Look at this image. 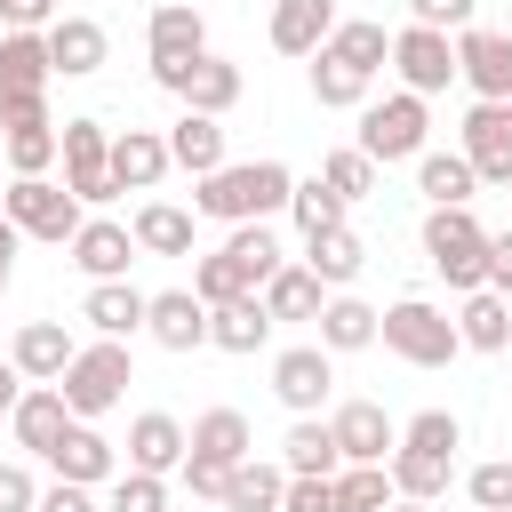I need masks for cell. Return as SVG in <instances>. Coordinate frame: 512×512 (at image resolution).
<instances>
[{"label": "cell", "instance_id": "4dcf8cb0", "mask_svg": "<svg viewBox=\"0 0 512 512\" xmlns=\"http://www.w3.org/2000/svg\"><path fill=\"white\" fill-rule=\"evenodd\" d=\"M168 160L192 168V176H216V168H224V128H216V112H184V120L168 128Z\"/></svg>", "mask_w": 512, "mask_h": 512}, {"label": "cell", "instance_id": "b9f144b4", "mask_svg": "<svg viewBox=\"0 0 512 512\" xmlns=\"http://www.w3.org/2000/svg\"><path fill=\"white\" fill-rule=\"evenodd\" d=\"M344 208H352V200H344V192H328L320 176H304V184L288 192V216H296V232H304V240H312V232H336V224H344Z\"/></svg>", "mask_w": 512, "mask_h": 512}, {"label": "cell", "instance_id": "52a82bcc", "mask_svg": "<svg viewBox=\"0 0 512 512\" xmlns=\"http://www.w3.org/2000/svg\"><path fill=\"white\" fill-rule=\"evenodd\" d=\"M424 96L416 88H400V96H384V104H368L360 112V152L376 160V168H392V160H416L424 152Z\"/></svg>", "mask_w": 512, "mask_h": 512}, {"label": "cell", "instance_id": "6f0895ef", "mask_svg": "<svg viewBox=\"0 0 512 512\" xmlns=\"http://www.w3.org/2000/svg\"><path fill=\"white\" fill-rule=\"evenodd\" d=\"M16 400H24V368L0 360V416H16Z\"/></svg>", "mask_w": 512, "mask_h": 512}, {"label": "cell", "instance_id": "d4e9b609", "mask_svg": "<svg viewBox=\"0 0 512 512\" xmlns=\"http://www.w3.org/2000/svg\"><path fill=\"white\" fill-rule=\"evenodd\" d=\"M0 128H8V168L16 176H48V160L64 152V128L48 120V104L40 112H8Z\"/></svg>", "mask_w": 512, "mask_h": 512}, {"label": "cell", "instance_id": "db71d44e", "mask_svg": "<svg viewBox=\"0 0 512 512\" xmlns=\"http://www.w3.org/2000/svg\"><path fill=\"white\" fill-rule=\"evenodd\" d=\"M224 480H232V464H208V456H184V488H192V496H216V504H224Z\"/></svg>", "mask_w": 512, "mask_h": 512}, {"label": "cell", "instance_id": "f1b7e54d", "mask_svg": "<svg viewBox=\"0 0 512 512\" xmlns=\"http://www.w3.org/2000/svg\"><path fill=\"white\" fill-rule=\"evenodd\" d=\"M192 456H208V464H240V456H256L248 416H240V408H200V416H192Z\"/></svg>", "mask_w": 512, "mask_h": 512}, {"label": "cell", "instance_id": "7402d4cb", "mask_svg": "<svg viewBox=\"0 0 512 512\" xmlns=\"http://www.w3.org/2000/svg\"><path fill=\"white\" fill-rule=\"evenodd\" d=\"M48 56H56V72H64V80H88V72H104L112 40H104V24H96V16H56V24H48Z\"/></svg>", "mask_w": 512, "mask_h": 512}, {"label": "cell", "instance_id": "ffe728a7", "mask_svg": "<svg viewBox=\"0 0 512 512\" xmlns=\"http://www.w3.org/2000/svg\"><path fill=\"white\" fill-rule=\"evenodd\" d=\"M72 264H80L88 280H128V264H136V232H128V224L88 216V224L72 232Z\"/></svg>", "mask_w": 512, "mask_h": 512}, {"label": "cell", "instance_id": "ba28073f", "mask_svg": "<svg viewBox=\"0 0 512 512\" xmlns=\"http://www.w3.org/2000/svg\"><path fill=\"white\" fill-rule=\"evenodd\" d=\"M48 80H56L48 32H0V120L8 112H40L48 104Z\"/></svg>", "mask_w": 512, "mask_h": 512}, {"label": "cell", "instance_id": "484cf974", "mask_svg": "<svg viewBox=\"0 0 512 512\" xmlns=\"http://www.w3.org/2000/svg\"><path fill=\"white\" fill-rule=\"evenodd\" d=\"M416 192H424L432 208H472L480 168H472L464 152H416Z\"/></svg>", "mask_w": 512, "mask_h": 512}, {"label": "cell", "instance_id": "f6af8a7d", "mask_svg": "<svg viewBox=\"0 0 512 512\" xmlns=\"http://www.w3.org/2000/svg\"><path fill=\"white\" fill-rule=\"evenodd\" d=\"M224 248H232V256H240V272H248V280H256V288H264V280H272V272H280V240H272V232H264V224H232V240H224Z\"/></svg>", "mask_w": 512, "mask_h": 512}, {"label": "cell", "instance_id": "5b68a950", "mask_svg": "<svg viewBox=\"0 0 512 512\" xmlns=\"http://www.w3.org/2000/svg\"><path fill=\"white\" fill-rule=\"evenodd\" d=\"M0 208L16 216V232L56 240V248H72V232L88 224V216H80V192H72V184H56V176H16V184L0 192Z\"/></svg>", "mask_w": 512, "mask_h": 512}, {"label": "cell", "instance_id": "f35d334b", "mask_svg": "<svg viewBox=\"0 0 512 512\" xmlns=\"http://www.w3.org/2000/svg\"><path fill=\"white\" fill-rule=\"evenodd\" d=\"M280 464H288V472H336L344 448H336V432H328L320 416H296L288 440H280Z\"/></svg>", "mask_w": 512, "mask_h": 512}, {"label": "cell", "instance_id": "7c38bea8", "mask_svg": "<svg viewBox=\"0 0 512 512\" xmlns=\"http://www.w3.org/2000/svg\"><path fill=\"white\" fill-rule=\"evenodd\" d=\"M328 432H336L344 464H392V448H400V424H392L376 400H344V408L328 416Z\"/></svg>", "mask_w": 512, "mask_h": 512}, {"label": "cell", "instance_id": "ac0fdd59", "mask_svg": "<svg viewBox=\"0 0 512 512\" xmlns=\"http://www.w3.org/2000/svg\"><path fill=\"white\" fill-rule=\"evenodd\" d=\"M344 16H336V0H272V48L280 56H320V40L336 32Z\"/></svg>", "mask_w": 512, "mask_h": 512}, {"label": "cell", "instance_id": "2e32d148", "mask_svg": "<svg viewBox=\"0 0 512 512\" xmlns=\"http://www.w3.org/2000/svg\"><path fill=\"white\" fill-rule=\"evenodd\" d=\"M72 352H80V344H72V328H64V320H24V328H16V344H8V360L24 368V384H56V376L72 368Z\"/></svg>", "mask_w": 512, "mask_h": 512}, {"label": "cell", "instance_id": "681fc988", "mask_svg": "<svg viewBox=\"0 0 512 512\" xmlns=\"http://www.w3.org/2000/svg\"><path fill=\"white\" fill-rule=\"evenodd\" d=\"M464 488H472V504H480V512H512V456L480 464V472H472Z\"/></svg>", "mask_w": 512, "mask_h": 512}, {"label": "cell", "instance_id": "6da1fadb", "mask_svg": "<svg viewBox=\"0 0 512 512\" xmlns=\"http://www.w3.org/2000/svg\"><path fill=\"white\" fill-rule=\"evenodd\" d=\"M288 192H296V176L280 160H224L216 176H200L192 208L216 216V224H264V216L288 208Z\"/></svg>", "mask_w": 512, "mask_h": 512}, {"label": "cell", "instance_id": "816d5d0a", "mask_svg": "<svg viewBox=\"0 0 512 512\" xmlns=\"http://www.w3.org/2000/svg\"><path fill=\"white\" fill-rule=\"evenodd\" d=\"M408 16L432 24V32H464L472 24V0H408Z\"/></svg>", "mask_w": 512, "mask_h": 512}, {"label": "cell", "instance_id": "d6986e66", "mask_svg": "<svg viewBox=\"0 0 512 512\" xmlns=\"http://www.w3.org/2000/svg\"><path fill=\"white\" fill-rule=\"evenodd\" d=\"M168 168H176V160H168V136H160V128H120V136H112V184H120V192H152Z\"/></svg>", "mask_w": 512, "mask_h": 512}, {"label": "cell", "instance_id": "7dc6e473", "mask_svg": "<svg viewBox=\"0 0 512 512\" xmlns=\"http://www.w3.org/2000/svg\"><path fill=\"white\" fill-rule=\"evenodd\" d=\"M400 440H416V448H440V456H456V448H464V424H456L448 408H424V416H408V424H400Z\"/></svg>", "mask_w": 512, "mask_h": 512}, {"label": "cell", "instance_id": "4316f807", "mask_svg": "<svg viewBox=\"0 0 512 512\" xmlns=\"http://www.w3.org/2000/svg\"><path fill=\"white\" fill-rule=\"evenodd\" d=\"M144 312H152V296H144V288H128V280H96V288H88V304H80V320H88L96 336H136V328H144Z\"/></svg>", "mask_w": 512, "mask_h": 512}, {"label": "cell", "instance_id": "60d3db41", "mask_svg": "<svg viewBox=\"0 0 512 512\" xmlns=\"http://www.w3.org/2000/svg\"><path fill=\"white\" fill-rule=\"evenodd\" d=\"M392 496V464H336V512H384Z\"/></svg>", "mask_w": 512, "mask_h": 512}, {"label": "cell", "instance_id": "680465c9", "mask_svg": "<svg viewBox=\"0 0 512 512\" xmlns=\"http://www.w3.org/2000/svg\"><path fill=\"white\" fill-rule=\"evenodd\" d=\"M16 240H24V232H16V216L0 208V264H16Z\"/></svg>", "mask_w": 512, "mask_h": 512}, {"label": "cell", "instance_id": "ee69618b", "mask_svg": "<svg viewBox=\"0 0 512 512\" xmlns=\"http://www.w3.org/2000/svg\"><path fill=\"white\" fill-rule=\"evenodd\" d=\"M320 184H328V192H344V200H368V192H376V160H368L360 144H344V152H328V160H320Z\"/></svg>", "mask_w": 512, "mask_h": 512}, {"label": "cell", "instance_id": "9a60e30c", "mask_svg": "<svg viewBox=\"0 0 512 512\" xmlns=\"http://www.w3.org/2000/svg\"><path fill=\"white\" fill-rule=\"evenodd\" d=\"M184 456H192V432H184L168 408H144V416L128 424V464H136V472H160V480H168V472H184Z\"/></svg>", "mask_w": 512, "mask_h": 512}, {"label": "cell", "instance_id": "83f0119b", "mask_svg": "<svg viewBox=\"0 0 512 512\" xmlns=\"http://www.w3.org/2000/svg\"><path fill=\"white\" fill-rule=\"evenodd\" d=\"M264 336H272L264 288H256V296H232V304H208V344H216V352H256Z\"/></svg>", "mask_w": 512, "mask_h": 512}, {"label": "cell", "instance_id": "8d00e7d4", "mask_svg": "<svg viewBox=\"0 0 512 512\" xmlns=\"http://www.w3.org/2000/svg\"><path fill=\"white\" fill-rule=\"evenodd\" d=\"M448 472H456V456H440V448H416V440L392 448V488L416 496V504H432V496L448 488Z\"/></svg>", "mask_w": 512, "mask_h": 512}, {"label": "cell", "instance_id": "e0dca14e", "mask_svg": "<svg viewBox=\"0 0 512 512\" xmlns=\"http://www.w3.org/2000/svg\"><path fill=\"white\" fill-rule=\"evenodd\" d=\"M8 424H16V448L48 456V448H56V440H64L80 416H72V400H64L56 384H24V400H16V416H8Z\"/></svg>", "mask_w": 512, "mask_h": 512}, {"label": "cell", "instance_id": "74e56055", "mask_svg": "<svg viewBox=\"0 0 512 512\" xmlns=\"http://www.w3.org/2000/svg\"><path fill=\"white\" fill-rule=\"evenodd\" d=\"M368 80H376V72L344 64L336 48H320V56H312V96H320L328 112H352V104H368Z\"/></svg>", "mask_w": 512, "mask_h": 512}, {"label": "cell", "instance_id": "9f6ffc18", "mask_svg": "<svg viewBox=\"0 0 512 512\" xmlns=\"http://www.w3.org/2000/svg\"><path fill=\"white\" fill-rule=\"evenodd\" d=\"M488 288H496V296H512V232H496V240H488Z\"/></svg>", "mask_w": 512, "mask_h": 512}, {"label": "cell", "instance_id": "277c9868", "mask_svg": "<svg viewBox=\"0 0 512 512\" xmlns=\"http://www.w3.org/2000/svg\"><path fill=\"white\" fill-rule=\"evenodd\" d=\"M136 384V360H128V344L120 336H96V344H80L72 352V368L56 376V392L72 400V416H104V408H120V392Z\"/></svg>", "mask_w": 512, "mask_h": 512}, {"label": "cell", "instance_id": "3957f363", "mask_svg": "<svg viewBox=\"0 0 512 512\" xmlns=\"http://www.w3.org/2000/svg\"><path fill=\"white\" fill-rule=\"evenodd\" d=\"M376 344H384V352H400L408 368H448V360L464 352L456 320H448L440 304H424V296H400V304L376 320Z\"/></svg>", "mask_w": 512, "mask_h": 512}, {"label": "cell", "instance_id": "bcb514c9", "mask_svg": "<svg viewBox=\"0 0 512 512\" xmlns=\"http://www.w3.org/2000/svg\"><path fill=\"white\" fill-rule=\"evenodd\" d=\"M104 512H168V480H160V472H136V464H128V472L112 480Z\"/></svg>", "mask_w": 512, "mask_h": 512}, {"label": "cell", "instance_id": "44dd1931", "mask_svg": "<svg viewBox=\"0 0 512 512\" xmlns=\"http://www.w3.org/2000/svg\"><path fill=\"white\" fill-rule=\"evenodd\" d=\"M144 336H152V344H168V352H200V344H208V304H200L192 288H168V296H152Z\"/></svg>", "mask_w": 512, "mask_h": 512}, {"label": "cell", "instance_id": "e575fe53", "mask_svg": "<svg viewBox=\"0 0 512 512\" xmlns=\"http://www.w3.org/2000/svg\"><path fill=\"white\" fill-rule=\"evenodd\" d=\"M320 304H328V296H320V272H312V264H280V272L264 280V312H272V320H320Z\"/></svg>", "mask_w": 512, "mask_h": 512}, {"label": "cell", "instance_id": "30bf717a", "mask_svg": "<svg viewBox=\"0 0 512 512\" xmlns=\"http://www.w3.org/2000/svg\"><path fill=\"white\" fill-rule=\"evenodd\" d=\"M64 184L80 192V200H112L120 184H112V128L104 120H64Z\"/></svg>", "mask_w": 512, "mask_h": 512}, {"label": "cell", "instance_id": "6125c7cd", "mask_svg": "<svg viewBox=\"0 0 512 512\" xmlns=\"http://www.w3.org/2000/svg\"><path fill=\"white\" fill-rule=\"evenodd\" d=\"M504 112H512V96H504Z\"/></svg>", "mask_w": 512, "mask_h": 512}, {"label": "cell", "instance_id": "94428289", "mask_svg": "<svg viewBox=\"0 0 512 512\" xmlns=\"http://www.w3.org/2000/svg\"><path fill=\"white\" fill-rule=\"evenodd\" d=\"M8 272H16V264H0V288H8Z\"/></svg>", "mask_w": 512, "mask_h": 512}, {"label": "cell", "instance_id": "7bdbcfd3", "mask_svg": "<svg viewBox=\"0 0 512 512\" xmlns=\"http://www.w3.org/2000/svg\"><path fill=\"white\" fill-rule=\"evenodd\" d=\"M192 296H200V304H232V296H256V280L240 272V256H232V248H216V256H200V264H192Z\"/></svg>", "mask_w": 512, "mask_h": 512}, {"label": "cell", "instance_id": "7a4b0ae2", "mask_svg": "<svg viewBox=\"0 0 512 512\" xmlns=\"http://www.w3.org/2000/svg\"><path fill=\"white\" fill-rule=\"evenodd\" d=\"M488 240H496V232H480L472 208H432V216H424V256H432V272H440L456 296L488 288Z\"/></svg>", "mask_w": 512, "mask_h": 512}, {"label": "cell", "instance_id": "1f68e13d", "mask_svg": "<svg viewBox=\"0 0 512 512\" xmlns=\"http://www.w3.org/2000/svg\"><path fill=\"white\" fill-rule=\"evenodd\" d=\"M456 336H464L472 352H504V344H512V296L472 288V296H464V312H456Z\"/></svg>", "mask_w": 512, "mask_h": 512}, {"label": "cell", "instance_id": "c3c4849f", "mask_svg": "<svg viewBox=\"0 0 512 512\" xmlns=\"http://www.w3.org/2000/svg\"><path fill=\"white\" fill-rule=\"evenodd\" d=\"M280 512H336V472H288Z\"/></svg>", "mask_w": 512, "mask_h": 512}, {"label": "cell", "instance_id": "8992f818", "mask_svg": "<svg viewBox=\"0 0 512 512\" xmlns=\"http://www.w3.org/2000/svg\"><path fill=\"white\" fill-rule=\"evenodd\" d=\"M152 80L168 88V96H184V112H232L240 104V64L232 56H216V48H200V56H184V64H152Z\"/></svg>", "mask_w": 512, "mask_h": 512}, {"label": "cell", "instance_id": "836d02e7", "mask_svg": "<svg viewBox=\"0 0 512 512\" xmlns=\"http://www.w3.org/2000/svg\"><path fill=\"white\" fill-rule=\"evenodd\" d=\"M304 264L320 272V288H344V280H360L368 248H360V232H352V224H336V232H312V240H304Z\"/></svg>", "mask_w": 512, "mask_h": 512}, {"label": "cell", "instance_id": "91938a15", "mask_svg": "<svg viewBox=\"0 0 512 512\" xmlns=\"http://www.w3.org/2000/svg\"><path fill=\"white\" fill-rule=\"evenodd\" d=\"M384 512H432V504H416V496H400V504H384Z\"/></svg>", "mask_w": 512, "mask_h": 512}, {"label": "cell", "instance_id": "d590c367", "mask_svg": "<svg viewBox=\"0 0 512 512\" xmlns=\"http://www.w3.org/2000/svg\"><path fill=\"white\" fill-rule=\"evenodd\" d=\"M376 320H384L376 304L328 296V304H320V344H328V352H368V344H376Z\"/></svg>", "mask_w": 512, "mask_h": 512}, {"label": "cell", "instance_id": "d6a6232c", "mask_svg": "<svg viewBox=\"0 0 512 512\" xmlns=\"http://www.w3.org/2000/svg\"><path fill=\"white\" fill-rule=\"evenodd\" d=\"M128 232H136V248H144V256H192V216H184L176 200H144Z\"/></svg>", "mask_w": 512, "mask_h": 512}, {"label": "cell", "instance_id": "ab89813d", "mask_svg": "<svg viewBox=\"0 0 512 512\" xmlns=\"http://www.w3.org/2000/svg\"><path fill=\"white\" fill-rule=\"evenodd\" d=\"M320 48H336V56H344V64H360V72H384V64H392V32H384V24H368V16H344Z\"/></svg>", "mask_w": 512, "mask_h": 512}, {"label": "cell", "instance_id": "11a10c76", "mask_svg": "<svg viewBox=\"0 0 512 512\" xmlns=\"http://www.w3.org/2000/svg\"><path fill=\"white\" fill-rule=\"evenodd\" d=\"M40 512H104L80 480H56V488H40Z\"/></svg>", "mask_w": 512, "mask_h": 512}, {"label": "cell", "instance_id": "4fadbf2b", "mask_svg": "<svg viewBox=\"0 0 512 512\" xmlns=\"http://www.w3.org/2000/svg\"><path fill=\"white\" fill-rule=\"evenodd\" d=\"M464 160L480 168V184H512V112L504 104H472L464 112Z\"/></svg>", "mask_w": 512, "mask_h": 512}, {"label": "cell", "instance_id": "9c48e42d", "mask_svg": "<svg viewBox=\"0 0 512 512\" xmlns=\"http://www.w3.org/2000/svg\"><path fill=\"white\" fill-rule=\"evenodd\" d=\"M392 72H400V88L440 96V88L456 80V40L432 32V24H408V32H392Z\"/></svg>", "mask_w": 512, "mask_h": 512}, {"label": "cell", "instance_id": "cb8c5ba5", "mask_svg": "<svg viewBox=\"0 0 512 512\" xmlns=\"http://www.w3.org/2000/svg\"><path fill=\"white\" fill-rule=\"evenodd\" d=\"M200 48H208L200 8H184V0L152 8V24H144V56H152V64H184V56H200Z\"/></svg>", "mask_w": 512, "mask_h": 512}, {"label": "cell", "instance_id": "8fae6325", "mask_svg": "<svg viewBox=\"0 0 512 512\" xmlns=\"http://www.w3.org/2000/svg\"><path fill=\"white\" fill-rule=\"evenodd\" d=\"M456 80L488 104L512 96V32H488V24H464L456 32Z\"/></svg>", "mask_w": 512, "mask_h": 512}, {"label": "cell", "instance_id": "f5cc1de1", "mask_svg": "<svg viewBox=\"0 0 512 512\" xmlns=\"http://www.w3.org/2000/svg\"><path fill=\"white\" fill-rule=\"evenodd\" d=\"M0 512H40V488L24 464H0Z\"/></svg>", "mask_w": 512, "mask_h": 512}, {"label": "cell", "instance_id": "f907efd6", "mask_svg": "<svg viewBox=\"0 0 512 512\" xmlns=\"http://www.w3.org/2000/svg\"><path fill=\"white\" fill-rule=\"evenodd\" d=\"M56 16H64L56 0H0V24H8V32H48Z\"/></svg>", "mask_w": 512, "mask_h": 512}, {"label": "cell", "instance_id": "f546056e", "mask_svg": "<svg viewBox=\"0 0 512 512\" xmlns=\"http://www.w3.org/2000/svg\"><path fill=\"white\" fill-rule=\"evenodd\" d=\"M280 496H288V464H264V456H240L224 480V512H280Z\"/></svg>", "mask_w": 512, "mask_h": 512}, {"label": "cell", "instance_id": "603a6c76", "mask_svg": "<svg viewBox=\"0 0 512 512\" xmlns=\"http://www.w3.org/2000/svg\"><path fill=\"white\" fill-rule=\"evenodd\" d=\"M48 464H56V480H80V488H96V480H112L120 448H112V440H104V432H96V424L80 416V424H72V432H64V440L48 448Z\"/></svg>", "mask_w": 512, "mask_h": 512}, {"label": "cell", "instance_id": "5bb4252c", "mask_svg": "<svg viewBox=\"0 0 512 512\" xmlns=\"http://www.w3.org/2000/svg\"><path fill=\"white\" fill-rule=\"evenodd\" d=\"M328 384H336V368H328V344H288V352L272 360V392H280L296 416H312V408L328 400Z\"/></svg>", "mask_w": 512, "mask_h": 512}]
</instances>
